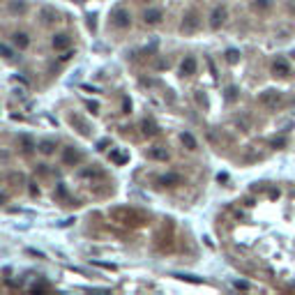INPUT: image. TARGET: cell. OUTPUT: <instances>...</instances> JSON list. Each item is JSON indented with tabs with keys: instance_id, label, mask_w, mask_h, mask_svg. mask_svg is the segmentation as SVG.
Instances as JSON below:
<instances>
[{
	"instance_id": "6da1fadb",
	"label": "cell",
	"mask_w": 295,
	"mask_h": 295,
	"mask_svg": "<svg viewBox=\"0 0 295 295\" xmlns=\"http://www.w3.org/2000/svg\"><path fill=\"white\" fill-rule=\"evenodd\" d=\"M111 219L118 222V224L125 226H143L148 222V217L136 208H115L111 210Z\"/></svg>"
},
{
	"instance_id": "7a4b0ae2",
	"label": "cell",
	"mask_w": 295,
	"mask_h": 295,
	"mask_svg": "<svg viewBox=\"0 0 295 295\" xmlns=\"http://www.w3.org/2000/svg\"><path fill=\"white\" fill-rule=\"evenodd\" d=\"M261 104L268 106L270 111H277L284 106V95L279 93V90H265V93H261Z\"/></svg>"
},
{
	"instance_id": "3957f363",
	"label": "cell",
	"mask_w": 295,
	"mask_h": 295,
	"mask_svg": "<svg viewBox=\"0 0 295 295\" xmlns=\"http://www.w3.org/2000/svg\"><path fill=\"white\" fill-rule=\"evenodd\" d=\"M111 23H113L115 28L125 30V28L131 26V14L125 10V7H115V10L111 12Z\"/></svg>"
},
{
	"instance_id": "277c9868",
	"label": "cell",
	"mask_w": 295,
	"mask_h": 295,
	"mask_svg": "<svg viewBox=\"0 0 295 295\" xmlns=\"http://www.w3.org/2000/svg\"><path fill=\"white\" fill-rule=\"evenodd\" d=\"M198 26H201V19H198V12H187L185 17H182V23H180V30L185 35H191V33H196Z\"/></svg>"
},
{
	"instance_id": "5b68a950",
	"label": "cell",
	"mask_w": 295,
	"mask_h": 295,
	"mask_svg": "<svg viewBox=\"0 0 295 295\" xmlns=\"http://www.w3.org/2000/svg\"><path fill=\"white\" fill-rule=\"evenodd\" d=\"M226 19H229V12H226L224 5H219L212 10V14H210V28L212 30H219V28L226 23Z\"/></svg>"
},
{
	"instance_id": "8992f818",
	"label": "cell",
	"mask_w": 295,
	"mask_h": 295,
	"mask_svg": "<svg viewBox=\"0 0 295 295\" xmlns=\"http://www.w3.org/2000/svg\"><path fill=\"white\" fill-rule=\"evenodd\" d=\"M272 74H274V77H279V79L288 77V74H290L288 60H286V58H274V60H272Z\"/></svg>"
},
{
	"instance_id": "52a82bcc",
	"label": "cell",
	"mask_w": 295,
	"mask_h": 295,
	"mask_svg": "<svg viewBox=\"0 0 295 295\" xmlns=\"http://www.w3.org/2000/svg\"><path fill=\"white\" fill-rule=\"evenodd\" d=\"M81 159H83L81 153H79V150H74V148H65V150H62V162H65L67 166H77Z\"/></svg>"
},
{
	"instance_id": "ba28073f",
	"label": "cell",
	"mask_w": 295,
	"mask_h": 295,
	"mask_svg": "<svg viewBox=\"0 0 295 295\" xmlns=\"http://www.w3.org/2000/svg\"><path fill=\"white\" fill-rule=\"evenodd\" d=\"M69 122H71L74 127H77L81 136H90V134H93V131H90V125H88V122L83 120L81 115H69Z\"/></svg>"
},
{
	"instance_id": "9c48e42d",
	"label": "cell",
	"mask_w": 295,
	"mask_h": 295,
	"mask_svg": "<svg viewBox=\"0 0 295 295\" xmlns=\"http://www.w3.org/2000/svg\"><path fill=\"white\" fill-rule=\"evenodd\" d=\"M196 58L194 55H187L185 60H182V65H180V74L182 77H191V74H196Z\"/></svg>"
},
{
	"instance_id": "30bf717a",
	"label": "cell",
	"mask_w": 295,
	"mask_h": 295,
	"mask_svg": "<svg viewBox=\"0 0 295 295\" xmlns=\"http://www.w3.org/2000/svg\"><path fill=\"white\" fill-rule=\"evenodd\" d=\"M162 19H164L162 10H145V14H143V21L148 26H157V23H162Z\"/></svg>"
},
{
	"instance_id": "8fae6325",
	"label": "cell",
	"mask_w": 295,
	"mask_h": 295,
	"mask_svg": "<svg viewBox=\"0 0 295 295\" xmlns=\"http://www.w3.org/2000/svg\"><path fill=\"white\" fill-rule=\"evenodd\" d=\"M159 185L162 187H178V185H182V178L178 173H166L159 178Z\"/></svg>"
},
{
	"instance_id": "7c38bea8",
	"label": "cell",
	"mask_w": 295,
	"mask_h": 295,
	"mask_svg": "<svg viewBox=\"0 0 295 295\" xmlns=\"http://www.w3.org/2000/svg\"><path fill=\"white\" fill-rule=\"evenodd\" d=\"M53 49L55 51H65V49H69V44H71V39H69V35H65V33H60V35H55L53 37Z\"/></svg>"
},
{
	"instance_id": "4fadbf2b",
	"label": "cell",
	"mask_w": 295,
	"mask_h": 295,
	"mask_svg": "<svg viewBox=\"0 0 295 295\" xmlns=\"http://www.w3.org/2000/svg\"><path fill=\"white\" fill-rule=\"evenodd\" d=\"M148 157L157 159V162H166V159H169V150H166V148H150V150H148Z\"/></svg>"
},
{
	"instance_id": "5bb4252c",
	"label": "cell",
	"mask_w": 295,
	"mask_h": 295,
	"mask_svg": "<svg viewBox=\"0 0 295 295\" xmlns=\"http://www.w3.org/2000/svg\"><path fill=\"white\" fill-rule=\"evenodd\" d=\"M141 129H143V134H145V136H157V134H159V127L155 125L153 120H143L141 122Z\"/></svg>"
},
{
	"instance_id": "9a60e30c",
	"label": "cell",
	"mask_w": 295,
	"mask_h": 295,
	"mask_svg": "<svg viewBox=\"0 0 295 295\" xmlns=\"http://www.w3.org/2000/svg\"><path fill=\"white\" fill-rule=\"evenodd\" d=\"M39 17H42L44 23H55L58 21V14H55V10H51V7H44V10L39 12Z\"/></svg>"
},
{
	"instance_id": "2e32d148",
	"label": "cell",
	"mask_w": 295,
	"mask_h": 295,
	"mask_svg": "<svg viewBox=\"0 0 295 295\" xmlns=\"http://www.w3.org/2000/svg\"><path fill=\"white\" fill-rule=\"evenodd\" d=\"M111 162H113V164H118V166H122V164H127V162H129V155L120 153V150H111Z\"/></svg>"
},
{
	"instance_id": "e0dca14e",
	"label": "cell",
	"mask_w": 295,
	"mask_h": 295,
	"mask_svg": "<svg viewBox=\"0 0 295 295\" xmlns=\"http://www.w3.org/2000/svg\"><path fill=\"white\" fill-rule=\"evenodd\" d=\"M180 141H182V145H185L187 150H196V138L191 136L189 131H182V134H180Z\"/></svg>"
},
{
	"instance_id": "ac0fdd59",
	"label": "cell",
	"mask_w": 295,
	"mask_h": 295,
	"mask_svg": "<svg viewBox=\"0 0 295 295\" xmlns=\"http://www.w3.org/2000/svg\"><path fill=\"white\" fill-rule=\"evenodd\" d=\"M14 44H17L19 49H28V46H30V37H28L26 33H14Z\"/></svg>"
},
{
	"instance_id": "d6986e66",
	"label": "cell",
	"mask_w": 295,
	"mask_h": 295,
	"mask_svg": "<svg viewBox=\"0 0 295 295\" xmlns=\"http://www.w3.org/2000/svg\"><path fill=\"white\" fill-rule=\"evenodd\" d=\"M254 7L258 12H268V10H272V0H254Z\"/></svg>"
},
{
	"instance_id": "ffe728a7",
	"label": "cell",
	"mask_w": 295,
	"mask_h": 295,
	"mask_svg": "<svg viewBox=\"0 0 295 295\" xmlns=\"http://www.w3.org/2000/svg\"><path fill=\"white\" fill-rule=\"evenodd\" d=\"M39 150H42L44 155H53L55 143H53V141H42V143H39Z\"/></svg>"
},
{
	"instance_id": "44dd1931",
	"label": "cell",
	"mask_w": 295,
	"mask_h": 295,
	"mask_svg": "<svg viewBox=\"0 0 295 295\" xmlns=\"http://www.w3.org/2000/svg\"><path fill=\"white\" fill-rule=\"evenodd\" d=\"M238 60H240V53H238V51H235V49H229V51H226V62L235 65Z\"/></svg>"
},
{
	"instance_id": "7402d4cb",
	"label": "cell",
	"mask_w": 295,
	"mask_h": 295,
	"mask_svg": "<svg viewBox=\"0 0 295 295\" xmlns=\"http://www.w3.org/2000/svg\"><path fill=\"white\" fill-rule=\"evenodd\" d=\"M10 10L14 12V14H17V12H19V14H26V5H23V3H12Z\"/></svg>"
},
{
	"instance_id": "603a6c76",
	"label": "cell",
	"mask_w": 295,
	"mask_h": 295,
	"mask_svg": "<svg viewBox=\"0 0 295 295\" xmlns=\"http://www.w3.org/2000/svg\"><path fill=\"white\" fill-rule=\"evenodd\" d=\"M270 145H272L274 150H281V148L286 145V138H281V136H279V138H272V141H270Z\"/></svg>"
},
{
	"instance_id": "cb8c5ba5",
	"label": "cell",
	"mask_w": 295,
	"mask_h": 295,
	"mask_svg": "<svg viewBox=\"0 0 295 295\" xmlns=\"http://www.w3.org/2000/svg\"><path fill=\"white\" fill-rule=\"evenodd\" d=\"M0 53L5 55V58H14V53H12L10 46H5V44H0Z\"/></svg>"
},
{
	"instance_id": "d4e9b609",
	"label": "cell",
	"mask_w": 295,
	"mask_h": 295,
	"mask_svg": "<svg viewBox=\"0 0 295 295\" xmlns=\"http://www.w3.org/2000/svg\"><path fill=\"white\" fill-rule=\"evenodd\" d=\"M21 143H23V150H26V153H30V150H33V141H30L28 136H23Z\"/></svg>"
},
{
	"instance_id": "484cf974",
	"label": "cell",
	"mask_w": 295,
	"mask_h": 295,
	"mask_svg": "<svg viewBox=\"0 0 295 295\" xmlns=\"http://www.w3.org/2000/svg\"><path fill=\"white\" fill-rule=\"evenodd\" d=\"M44 290H49V286L46 284H35L33 286V293H44Z\"/></svg>"
},
{
	"instance_id": "4316f807",
	"label": "cell",
	"mask_w": 295,
	"mask_h": 295,
	"mask_svg": "<svg viewBox=\"0 0 295 295\" xmlns=\"http://www.w3.org/2000/svg\"><path fill=\"white\" fill-rule=\"evenodd\" d=\"M95 265H99V268H104V270H115L113 263H102V261H95Z\"/></svg>"
},
{
	"instance_id": "83f0119b",
	"label": "cell",
	"mask_w": 295,
	"mask_h": 295,
	"mask_svg": "<svg viewBox=\"0 0 295 295\" xmlns=\"http://www.w3.org/2000/svg\"><path fill=\"white\" fill-rule=\"evenodd\" d=\"M235 288H242V290H247V288H249V284H245V281H235Z\"/></svg>"
},
{
	"instance_id": "f1b7e54d",
	"label": "cell",
	"mask_w": 295,
	"mask_h": 295,
	"mask_svg": "<svg viewBox=\"0 0 295 295\" xmlns=\"http://www.w3.org/2000/svg\"><path fill=\"white\" fill-rule=\"evenodd\" d=\"M226 93H229V95H226V97H229V99H235V93H238V90H235V88H229Z\"/></svg>"
},
{
	"instance_id": "f546056e",
	"label": "cell",
	"mask_w": 295,
	"mask_h": 295,
	"mask_svg": "<svg viewBox=\"0 0 295 295\" xmlns=\"http://www.w3.org/2000/svg\"><path fill=\"white\" fill-rule=\"evenodd\" d=\"M122 109H125V113H129V111H131V104L127 102V99H122Z\"/></svg>"
},
{
	"instance_id": "4dcf8cb0",
	"label": "cell",
	"mask_w": 295,
	"mask_h": 295,
	"mask_svg": "<svg viewBox=\"0 0 295 295\" xmlns=\"http://www.w3.org/2000/svg\"><path fill=\"white\" fill-rule=\"evenodd\" d=\"M106 148H109V141H99L97 143V150H106Z\"/></svg>"
},
{
	"instance_id": "1f68e13d",
	"label": "cell",
	"mask_w": 295,
	"mask_h": 295,
	"mask_svg": "<svg viewBox=\"0 0 295 295\" xmlns=\"http://www.w3.org/2000/svg\"><path fill=\"white\" fill-rule=\"evenodd\" d=\"M88 109H93V113H95V111H97V109H99V106H97V104H95V102H88Z\"/></svg>"
},
{
	"instance_id": "d6a6232c",
	"label": "cell",
	"mask_w": 295,
	"mask_h": 295,
	"mask_svg": "<svg viewBox=\"0 0 295 295\" xmlns=\"http://www.w3.org/2000/svg\"><path fill=\"white\" fill-rule=\"evenodd\" d=\"M7 201V196H5V194H0V203H5Z\"/></svg>"
},
{
	"instance_id": "836d02e7",
	"label": "cell",
	"mask_w": 295,
	"mask_h": 295,
	"mask_svg": "<svg viewBox=\"0 0 295 295\" xmlns=\"http://www.w3.org/2000/svg\"><path fill=\"white\" fill-rule=\"evenodd\" d=\"M143 3H153V0H143Z\"/></svg>"
}]
</instances>
